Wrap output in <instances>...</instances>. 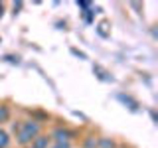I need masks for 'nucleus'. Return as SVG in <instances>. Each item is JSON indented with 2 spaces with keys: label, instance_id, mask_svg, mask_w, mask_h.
Listing matches in <instances>:
<instances>
[{
  "label": "nucleus",
  "instance_id": "3",
  "mask_svg": "<svg viewBox=\"0 0 158 148\" xmlns=\"http://www.w3.org/2000/svg\"><path fill=\"white\" fill-rule=\"evenodd\" d=\"M49 138L48 136H36L34 138V148H48Z\"/></svg>",
  "mask_w": 158,
  "mask_h": 148
},
{
  "label": "nucleus",
  "instance_id": "2",
  "mask_svg": "<svg viewBox=\"0 0 158 148\" xmlns=\"http://www.w3.org/2000/svg\"><path fill=\"white\" fill-rule=\"evenodd\" d=\"M53 136H56V142H69V132L63 130V128H57L56 132H53Z\"/></svg>",
  "mask_w": 158,
  "mask_h": 148
},
{
  "label": "nucleus",
  "instance_id": "8",
  "mask_svg": "<svg viewBox=\"0 0 158 148\" xmlns=\"http://www.w3.org/2000/svg\"><path fill=\"white\" fill-rule=\"evenodd\" d=\"M53 148H69V142H57Z\"/></svg>",
  "mask_w": 158,
  "mask_h": 148
},
{
  "label": "nucleus",
  "instance_id": "4",
  "mask_svg": "<svg viewBox=\"0 0 158 148\" xmlns=\"http://www.w3.org/2000/svg\"><path fill=\"white\" fill-rule=\"evenodd\" d=\"M8 142H10L8 132H4L2 128H0V148H6V146H8Z\"/></svg>",
  "mask_w": 158,
  "mask_h": 148
},
{
  "label": "nucleus",
  "instance_id": "5",
  "mask_svg": "<svg viewBox=\"0 0 158 148\" xmlns=\"http://www.w3.org/2000/svg\"><path fill=\"white\" fill-rule=\"evenodd\" d=\"M93 71H97V73H101V75H99V77H101V79H105V81H113V77H111V75H109V73H107V71H103V69H101V67H99V65H95V67H93Z\"/></svg>",
  "mask_w": 158,
  "mask_h": 148
},
{
  "label": "nucleus",
  "instance_id": "7",
  "mask_svg": "<svg viewBox=\"0 0 158 148\" xmlns=\"http://www.w3.org/2000/svg\"><path fill=\"white\" fill-rule=\"evenodd\" d=\"M99 144H101L103 148H113V140H107V138H103V140L99 142Z\"/></svg>",
  "mask_w": 158,
  "mask_h": 148
},
{
  "label": "nucleus",
  "instance_id": "6",
  "mask_svg": "<svg viewBox=\"0 0 158 148\" xmlns=\"http://www.w3.org/2000/svg\"><path fill=\"white\" fill-rule=\"evenodd\" d=\"M8 117H10L8 107H0V122H6V121H8Z\"/></svg>",
  "mask_w": 158,
  "mask_h": 148
},
{
  "label": "nucleus",
  "instance_id": "1",
  "mask_svg": "<svg viewBox=\"0 0 158 148\" xmlns=\"http://www.w3.org/2000/svg\"><path fill=\"white\" fill-rule=\"evenodd\" d=\"M38 132H40V125H38V122H34V121L24 122L22 128H20V132H18V142H20V144H28L30 140H34V138L38 136Z\"/></svg>",
  "mask_w": 158,
  "mask_h": 148
}]
</instances>
